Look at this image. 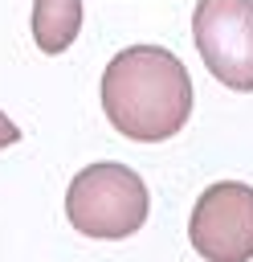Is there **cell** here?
<instances>
[{"label": "cell", "instance_id": "6da1fadb", "mask_svg": "<svg viewBox=\"0 0 253 262\" xmlns=\"http://www.w3.org/2000/svg\"><path fill=\"white\" fill-rule=\"evenodd\" d=\"M102 111L127 139H171L192 115V78L163 45H127L102 70Z\"/></svg>", "mask_w": 253, "mask_h": 262}, {"label": "cell", "instance_id": "7a4b0ae2", "mask_svg": "<svg viewBox=\"0 0 253 262\" xmlns=\"http://www.w3.org/2000/svg\"><path fill=\"white\" fill-rule=\"evenodd\" d=\"M151 209L147 184L135 168L127 164H86L69 188H65V217L73 229H82L86 237H131L135 229H143Z\"/></svg>", "mask_w": 253, "mask_h": 262}, {"label": "cell", "instance_id": "3957f363", "mask_svg": "<svg viewBox=\"0 0 253 262\" xmlns=\"http://www.w3.org/2000/svg\"><path fill=\"white\" fill-rule=\"evenodd\" d=\"M192 37L220 86L253 90V0H196Z\"/></svg>", "mask_w": 253, "mask_h": 262}, {"label": "cell", "instance_id": "277c9868", "mask_svg": "<svg viewBox=\"0 0 253 262\" xmlns=\"http://www.w3.org/2000/svg\"><path fill=\"white\" fill-rule=\"evenodd\" d=\"M192 250L208 262H249L253 258V188L241 180L208 184L188 217Z\"/></svg>", "mask_w": 253, "mask_h": 262}, {"label": "cell", "instance_id": "5b68a950", "mask_svg": "<svg viewBox=\"0 0 253 262\" xmlns=\"http://www.w3.org/2000/svg\"><path fill=\"white\" fill-rule=\"evenodd\" d=\"M82 33V0H33V41L41 53H65Z\"/></svg>", "mask_w": 253, "mask_h": 262}, {"label": "cell", "instance_id": "8992f818", "mask_svg": "<svg viewBox=\"0 0 253 262\" xmlns=\"http://www.w3.org/2000/svg\"><path fill=\"white\" fill-rule=\"evenodd\" d=\"M12 143H20V127L0 111V147H12Z\"/></svg>", "mask_w": 253, "mask_h": 262}]
</instances>
